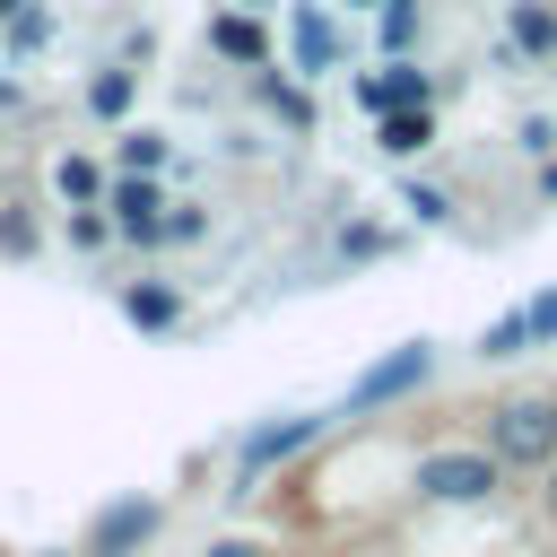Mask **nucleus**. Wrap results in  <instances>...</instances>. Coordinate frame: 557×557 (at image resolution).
Instances as JSON below:
<instances>
[{"label": "nucleus", "mask_w": 557, "mask_h": 557, "mask_svg": "<svg viewBox=\"0 0 557 557\" xmlns=\"http://www.w3.org/2000/svg\"><path fill=\"white\" fill-rule=\"evenodd\" d=\"M487 453H496L505 470H548V461H557V400H540V392L496 400V409H487Z\"/></svg>", "instance_id": "f257e3e1"}, {"label": "nucleus", "mask_w": 557, "mask_h": 557, "mask_svg": "<svg viewBox=\"0 0 557 557\" xmlns=\"http://www.w3.org/2000/svg\"><path fill=\"white\" fill-rule=\"evenodd\" d=\"M496 487H505V461L487 444H435V453H418V496H435V505H479Z\"/></svg>", "instance_id": "f03ea898"}, {"label": "nucleus", "mask_w": 557, "mask_h": 557, "mask_svg": "<svg viewBox=\"0 0 557 557\" xmlns=\"http://www.w3.org/2000/svg\"><path fill=\"white\" fill-rule=\"evenodd\" d=\"M165 191H157V174H122V183H104V218H113V235L122 244H165Z\"/></svg>", "instance_id": "7ed1b4c3"}, {"label": "nucleus", "mask_w": 557, "mask_h": 557, "mask_svg": "<svg viewBox=\"0 0 557 557\" xmlns=\"http://www.w3.org/2000/svg\"><path fill=\"white\" fill-rule=\"evenodd\" d=\"M313 435H322V418H278V426H252V435H244V453H235V496H252V487H261V470H270V461H287V453H305Z\"/></svg>", "instance_id": "20e7f679"}, {"label": "nucleus", "mask_w": 557, "mask_h": 557, "mask_svg": "<svg viewBox=\"0 0 557 557\" xmlns=\"http://www.w3.org/2000/svg\"><path fill=\"white\" fill-rule=\"evenodd\" d=\"M157 522H165V505H157V496H113V505L96 513V531H87V548H78V557H131Z\"/></svg>", "instance_id": "39448f33"}, {"label": "nucleus", "mask_w": 557, "mask_h": 557, "mask_svg": "<svg viewBox=\"0 0 557 557\" xmlns=\"http://www.w3.org/2000/svg\"><path fill=\"white\" fill-rule=\"evenodd\" d=\"M426 366H435V357H426V339L392 348L374 374H357V383H348V418H357V409H383V400H400V392H418V383H426Z\"/></svg>", "instance_id": "423d86ee"}, {"label": "nucleus", "mask_w": 557, "mask_h": 557, "mask_svg": "<svg viewBox=\"0 0 557 557\" xmlns=\"http://www.w3.org/2000/svg\"><path fill=\"white\" fill-rule=\"evenodd\" d=\"M287 44H296V78H322V70H339V35H331V9L322 0H296L287 9Z\"/></svg>", "instance_id": "0eeeda50"}, {"label": "nucleus", "mask_w": 557, "mask_h": 557, "mask_svg": "<svg viewBox=\"0 0 557 557\" xmlns=\"http://www.w3.org/2000/svg\"><path fill=\"white\" fill-rule=\"evenodd\" d=\"M426 96H435V78H426L409 52H400V61H383V78H357V104H366L374 122H383V113H400V104H426Z\"/></svg>", "instance_id": "6e6552de"}, {"label": "nucleus", "mask_w": 557, "mask_h": 557, "mask_svg": "<svg viewBox=\"0 0 557 557\" xmlns=\"http://www.w3.org/2000/svg\"><path fill=\"white\" fill-rule=\"evenodd\" d=\"M252 104H270L287 131H313V96H305V78L287 61H252Z\"/></svg>", "instance_id": "1a4fd4ad"}, {"label": "nucleus", "mask_w": 557, "mask_h": 557, "mask_svg": "<svg viewBox=\"0 0 557 557\" xmlns=\"http://www.w3.org/2000/svg\"><path fill=\"white\" fill-rule=\"evenodd\" d=\"M209 52H226V61L252 70V61H270V35L252 26V9H218V17H209Z\"/></svg>", "instance_id": "9d476101"}, {"label": "nucleus", "mask_w": 557, "mask_h": 557, "mask_svg": "<svg viewBox=\"0 0 557 557\" xmlns=\"http://www.w3.org/2000/svg\"><path fill=\"white\" fill-rule=\"evenodd\" d=\"M122 322H139V331H174V322H183V296L157 287V278H139V287H122Z\"/></svg>", "instance_id": "9b49d317"}, {"label": "nucleus", "mask_w": 557, "mask_h": 557, "mask_svg": "<svg viewBox=\"0 0 557 557\" xmlns=\"http://www.w3.org/2000/svg\"><path fill=\"white\" fill-rule=\"evenodd\" d=\"M435 139V113L426 104H400V113H383V157H418Z\"/></svg>", "instance_id": "f8f14e48"}, {"label": "nucleus", "mask_w": 557, "mask_h": 557, "mask_svg": "<svg viewBox=\"0 0 557 557\" xmlns=\"http://www.w3.org/2000/svg\"><path fill=\"white\" fill-rule=\"evenodd\" d=\"M426 35V9L418 0H383V26H374V44H383V61H400L409 44Z\"/></svg>", "instance_id": "ddd939ff"}, {"label": "nucleus", "mask_w": 557, "mask_h": 557, "mask_svg": "<svg viewBox=\"0 0 557 557\" xmlns=\"http://www.w3.org/2000/svg\"><path fill=\"white\" fill-rule=\"evenodd\" d=\"M513 52H548L557 61V9L548 0H513Z\"/></svg>", "instance_id": "4468645a"}, {"label": "nucleus", "mask_w": 557, "mask_h": 557, "mask_svg": "<svg viewBox=\"0 0 557 557\" xmlns=\"http://www.w3.org/2000/svg\"><path fill=\"white\" fill-rule=\"evenodd\" d=\"M52 191H61L70 209H104V174H96L87 157H61V165H52Z\"/></svg>", "instance_id": "2eb2a0df"}, {"label": "nucleus", "mask_w": 557, "mask_h": 557, "mask_svg": "<svg viewBox=\"0 0 557 557\" xmlns=\"http://www.w3.org/2000/svg\"><path fill=\"white\" fill-rule=\"evenodd\" d=\"M131 96H139V70H96V87H87L96 122H122V113H131Z\"/></svg>", "instance_id": "dca6fc26"}, {"label": "nucleus", "mask_w": 557, "mask_h": 557, "mask_svg": "<svg viewBox=\"0 0 557 557\" xmlns=\"http://www.w3.org/2000/svg\"><path fill=\"white\" fill-rule=\"evenodd\" d=\"M531 348V331H522V305L513 313H496L487 331H479V366H505V357H522Z\"/></svg>", "instance_id": "f3484780"}, {"label": "nucleus", "mask_w": 557, "mask_h": 557, "mask_svg": "<svg viewBox=\"0 0 557 557\" xmlns=\"http://www.w3.org/2000/svg\"><path fill=\"white\" fill-rule=\"evenodd\" d=\"M400 209H409L418 226H444V218H453V200H444V183H418V174L400 183Z\"/></svg>", "instance_id": "a211bd4d"}, {"label": "nucleus", "mask_w": 557, "mask_h": 557, "mask_svg": "<svg viewBox=\"0 0 557 557\" xmlns=\"http://www.w3.org/2000/svg\"><path fill=\"white\" fill-rule=\"evenodd\" d=\"M113 157H122L131 174H157V165H165V139H157V131H122V139H113Z\"/></svg>", "instance_id": "6ab92c4d"}, {"label": "nucleus", "mask_w": 557, "mask_h": 557, "mask_svg": "<svg viewBox=\"0 0 557 557\" xmlns=\"http://www.w3.org/2000/svg\"><path fill=\"white\" fill-rule=\"evenodd\" d=\"M70 244H78V252H104V244H113V218H104V209H70Z\"/></svg>", "instance_id": "aec40b11"}, {"label": "nucleus", "mask_w": 557, "mask_h": 557, "mask_svg": "<svg viewBox=\"0 0 557 557\" xmlns=\"http://www.w3.org/2000/svg\"><path fill=\"white\" fill-rule=\"evenodd\" d=\"M522 331H531V348H548V339H557V287H540V296L522 305Z\"/></svg>", "instance_id": "412c9836"}, {"label": "nucleus", "mask_w": 557, "mask_h": 557, "mask_svg": "<svg viewBox=\"0 0 557 557\" xmlns=\"http://www.w3.org/2000/svg\"><path fill=\"white\" fill-rule=\"evenodd\" d=\"M200 235H209V218L191 200H165V244H200Z\"/></svg>", "instance_id": "4be33fe9"}, {"label": "nucleus", "mask_w": 557, "mask_h": 557, "mask_svg": "<svg viewBox=\"0 0 557 557\" xmlns=\"http://www.w3.org/2000/svg\"><path fill=\"white\" fill-rule=\"evenodd\" d=\"M44 35H52V17H44V9H35V0H26V9H17V17H9V44H17V52H35V44H44Z\"/></svg>", "instance_id": "5701e85b"}, {"label": "nucleus", "mask_w": 557, "mask_h": 557, "mask_svg": "<svg viewBox=\"0 0 557 557\" xmlns=\"http://www.w3.org/2000/svg\"><path fill=\"white\" fill-rule=\"evenodd\" d=\"M0 252H35V226L26 218H0Z\"/></svg>", "instance_id": "b1692460"}, {"label": "nucleus", "mask_w": 557, "mask_h": 557, "mask_svg": "<svg viewBox=\"0 0 557 557\" xmlns=\"http://www.w3.org/2000/svg\"><path fill=\"white\" fill-rule=\"evenodd\" d=\"M200 557H270V548H261V540H209Z\"/></svg>", "instance_id": "393cba45"}, {"label": "nucleus", "mask_w": 557, "mask_h": 557, "mask_svg": "<svg viewBox=\"0 0 557 557\" xmlns=\"http://www.w3.org/2000/svg\"><path fill=\"white\" fill-rule=\"evenodd\" d=\"M540 191H548V200H557V157H548V165H540Z\"/></svg>", "instance_id": "a878e982"}, {"label": "nucleus", "mask_w": 557, "mask_h": 557, "mask_svg": "<svg viewBox=\"0 0 557 557\" xmlns=\"http://www.w3.org/2000/svg\"><path fill=\"white\" fill-rule=\"evenodd\" d=\"M17 9H26V0H0V17H17Z\"/></svg>", "instance_id": "bb28decb"}, {"label": "nucleus", "mask_w": 557, "mask_h": 557, "mask_svg": "<svg viewBox=\"0 0 557 557\" xmlns=\"http://www.w3.org/2000/svg\"><path fill=\"white\" fill-rule=\"evenodd\" d=\"M235 9H278V0H235Z\"/></svg>", "instance_id": "cd10ccee"}, {"label": "nucleus", "mask_w": 557, "mask_h": 557, "mask_svg": "<svg viewBox=\"0 0 557 557\" xmlns=\"http://www.w3.org/2000/svg\"><path fill=\"white\" fill-rule=\"evenodd\" d=\"M348 9H383V0H348Z\"/></svg>", "instance_id": "c85d7f7f"}]
</instances>
